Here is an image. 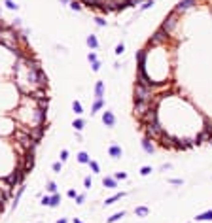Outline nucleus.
Wrapping results in <instances>:
<instances>
[{
	"instance_id": "obj_1",
	"label": "nucleus",
	"mask_w": 212,
	"mask_h": 223,
	"mask_svg": "<svg viewBox=\"0 0 212 223\" xmlns=\"http://www.w3.org/2000/svg\"><path fill=\"white\" fill-rule=\"evenodd\" d=\"M27 178V172L23 170V164H21L19 161H17V164H15V168L10 172L6 178H4V182H6V185L10 187V189H15V187H19L21 183H23V180Z\"/></svg>"
},
{
	"instance_id": "obj_2",
	"label": "nucleus",
	"mask_w": 212,
	"mask_h": 223,
	"mask_svg": "<svg viewBox=\"0 0 212 223\" xmlns=\"http://www.w3.org/2000/svg\"><path fill=\"white\" fill-rule=\"evenodd\" d=\"M155 93H152L148 87H142V85H137L135 83V91H133V100L135 102H152Z\"/></svg>"
},
{
	"instance_id": "obj_3",
	"label": "nucleus",
	"mask_w": 212,
	"mask_h": 223,
	"mask_svg": "<svg viewBox=\"0 0 212 223\" xmlns=\"http://www.w3.org/2000/svg\"><path fill=\"white\" fill-rule=\"evenodd\" d=\"M178 19H180V13H178L176 9H172V12L165 17V21L161 23V27H159V28H163V30L167 32V34H172L174 28L178 27Z\"/></svg>"
},
{
	"instance_id": "obj_4",
	"label": "nucleus",
	"mask_w": 212,
	"mask_h": 223,
	"mask_svg": "<svg viewBox=\"0 0 212 223\" xmlns=\"http://www.w3.org/2000/svg\"><path fill=\"white\" fill-rule=\"evenodd\" d=\"M169 40H171V34H167L163 28H157V30L152 34V38L148 40V46H150V47H157V46H163V43H167Z\"/></svg>"
},
{
	"instance_id": "obj_5",
	"label": "nucleus",
	"mask_w": 212,
	"mask_h": 223,
	"mask_svg": "<svg viewBox=\"0 0 212 223\" xmlns=\"http://www.w3.org/2000/svg\"><path fill=\"white\" fill-rule=\"evenodd\" d=\"M163 132H165V129H163L159 123H153V125L144 127V136H146V138H150L152 142H157V140L163 136Z\"/></svg>"
},
{
	"instance_id": "obj_6",
	"label": "nucleus",
	"mask_w": 212,
	"mask_h": 223,
	"mask_svg": "<svg viewBox=\"0 0 212 223\" xmlns=\"http://www.w3.org/2000/svg\"><path fill=\"white\" fill-rule=\"evenodd\" d=\"M138 123H140L142 129H144V127H148V125L157 123V108H152V106H150V110L146 112V115H144L142 119H138Z\"/></svg>"
},
{
	"instance_id": "obj_7",
	"label": "nucleus",
	"mask_w": 212,
	"mask_h": 223,
	"mask_svg": "<svg viewBox=\"0 0 212 223\" xmlns=\"http://www.w3.org/2000/svg\"><path fill=\"white\" fill-rule=\"evenodd\" d=\"M150 110V102H135V108H133V114H135L137 121L142 119L144 115H146V112Z\"/></svg>"
},
{
	"instance_id": "obj_8",
	"label": "nucleus",
	"mask_w": 212,
	"mask_h": 223,
	"mask_svg": "<svg viewBox=\"0 0 212 223\" xmlns=\"http://www.w3.org/2000/svg\"><path fill=\"white\" fill-rule=\"evenodd\" d=\"M174 140H176V138H172L169 132L165 130V132H163V136H161L157 142H159V146L165 148V149H174Z\"/></svg>"
},
{
	"instance_id": "obj_9",
	"label": "nucleus",
	"mask_w": 212,
	"mask_h": 223,
	"mask_svg": "<svg viewBox=\"0 0 212 223\" xmlns=\"http://www.w3.org/2000/svg\"><path fill=\"white\" fill-rule=\"evenodd\" d=\"M195 4H197V0H180V2L176 4V8H174V9H176L178 13H184V12H187L189 8H193Z\"/></svg>"
},
{
	"instance_id": "obj_10",
	"label": "nucleus",
	"mask_w": 212,
	"mask_h": 223,
	"mask_svg": "<svg viewBox=\"0 0 212 223\" xmlns=\"http://www.w3.org/2000/svg\"><path fill=\"white\" fill-rule=\"evenodd\" d=\"M102 123H104L106 127H110V129L116 125V115H114V112H110V110H104V112H102Z\"/></svg>"
},
{
	"instance_id": "obj_11",
	"label": "nucleus",
	"mask_w": 212,
	"mask_h": 223,
	"mask_svg": "<svg viewBox=\"0 0 212 223\" xmlns=\"http://www.w3.org/2000/svg\"><path fill=\"white\" fill-rule=\"evenodd\" d=\"M135 57H137V64H138V68H146V61H148V51H146V49H138Z\"/></svg>"
},
{
	"instance_id": "obj_12",
	"label": "nucleus",
	"mask_w": 212,
	"mask_h": 223,
	"mask_svg": "<svg viewBox=\"0 0 212 223\" xmlns=\"http://www.w3.org/2000/svg\"><path fill=\"white\" fill-rule=\"evenodd\" d=\"M108 155L112 159H121L123 149H121V146H118V144H112V146H108Z\"/></svg>"
},
{
	"instance_id": "obj_13",
	"label": "nucleus",
	"mask_w": 212,
	"mask_h": 223,
	"mask_svg": "<svg viewBox=\"0 0 212 223\" xmlns=\"http://www.w3.org/2000/svg\"><path fill=\"white\" fill-rule=\"evenodd\" d=\"M23 193H25V183H21V185L17 187V193L13 195V202H12V210H15V208L19 206V200H21V197H23Z\"/></svg>"
},
{
	"instance_id": "obj_14",
	"label": "nucleus",
	"mask_w": 212,
	"mask_h": 223,
	"mask_svg": "<svg viewBox=\"0 0 212 223\" xmlns=\"http://www.w3.org/2000/svg\"><path fill=\"white\" fill-rule=\"evenodd\" d=\"M102 185L106 189H116L118 187V180L114 176H106V178H102Z\"/></svg>"
},
{
	"instance_id": "obj_15",
	"label": "nucleus",
	"mask_w": 212,
	"mask_h": 223,
	"mask_svg": "<svg viewBox=\"0 0 212 223\" xmlns=\"http://www.w3.org/2000/svg\"><path fill=\"white\" fill-rule=\"evenodd\" d=\"M93 93H95V98H104V81H97Z\"/></svg>"
},
{
	"instance_id": "obj_16",
	"label": "nucleus",
	"mask_w": 212,
	"mask_h": 223,
	"mask_svg": "<svg viewBox=\"0 0 212 223\" xmlns=\"http://www.w3.org/2000/svg\"><path fill=\"white\" fill-rule=\"evenodd\" d=\"M142 149L146 151V153H150V155L155 151V146H153V142H152L150 138H146V136H144V140H142Z\"/></svg>"
},
{
	"instance_id": "obj_17",
	"label": "nucleus",
	"mask_w": 212,
	"mask_h": 223,
	"mask_svg": "<svg viewBox=\"0 0 212 223\" xmlns=\"http://www.w3.org/2000/svg\"><path fill=\"white\" fill-rule=\"evenodd\" d=\"M104 108V98H95V102L91 104V115L97 114V112H100Z\"/></svg>"
},
{
	"instance_id": "obj_18",
	"label": "nucleus",
	"mask_w": 212,
	"mask_h": 223,
	"mask_svg": "<svg viewBox=\"0 0 212 223\" xmlns=\"http://www.w3.org/2000/svg\"><path fill=\"white\" fill-rule=\"evenodd\" d=\"M123 197H125V193H123V191H121V193H116V195H112L110 198H106V200H104V206H110V204H114V202H118V200H121Z\"/></svg>"
},
{
	"instance_id": "obj_19",
	"label": "nucleus",
	"mask_w": 212,
	"mask_h": 223,
	"mask_svg": "<svg viewBox=\"0 0 212 223\" xmlns=\"http://www.w3.org/2000/svg\"><path fill=\"white\" fill-rule=\"evenodd\" d=\"M76 159H78V163H80V164H89V161H91V157H89L87 151H80V153L76 155Z\"/></svg>"
},
{
	"instance_id": "obj_20",
	"label": "nucleus",
	"mask_w": 212,
	"mask_h": 223,
	"mask_svg": "<svg viewBox=\"0 0 212 223\" xmlns=\"http://www.w3.org/2000/svg\"><path fill=\"white\" fill-rule=\"evenodd\" d=\"M85 42H87L89 49H98V40H97V36H95V34H89Z\"/></svg>"
},
{
	"instance_id": "obj_21",
	"label": "nucleus",
	"mask_w": 212,
	"mask_h": 223,
	"mask_svg": "<svg viewBox=\"0 0 212 223\" xmlns=\"http://www.w3.org/2000/svg\"><path fill=\"white\" fill-rule=\"evenodd\" d=\"M72 127H74V130H76V132L83 130V127H85V119H82V117L74 119V121H72Z\"/></svg>"
},
{
	"instance_id": "obj_22",
	"label": "nucleus",
	"mask_w": 212,
	"mask_h": 223,
	"mask_svg": "<svg viewBox=\"0 0 212 223\" xmlns=\"http://www.w3.org/2000/svg\"><path fill=\"white\" fill-rule=\"evenodd\" d=\"M61 193H53L51 195V200H49V208H57L59 204H61Z\"/></svg>"
},
{
	"instance_id": "obj_23",
	"label": "nucleus",
	"mask_w": 212,
	"mask_h": 223,
	"mask_svg": "<svg viewBox=\"0 0 212 223\" xmlns=\"http://www.w3.org/2000/svg\"><path fill=\"white\" fill-rule=\"evenodd\" d=\"M197 221H212V210H206L203 214H197Z\"/></svg>"
},
{
	"instance_id": "obj_24",
	"label": "nucleus",
	"mask_w": 212,
	"mask_h": 223,
	"mask_svg": "<svg viewBox=\"0 0 212 223\" xmlns=\"http://www.w3.org/2000/svg\"><path fill=\"white\" fill-rule=\"evenodd\" d=\"M193 142H195V146H201V144H205L206 142V134L203 130H199L197 134H195V138H193Z\"/></svg>"
},
{
	"instance_id": "obj_25",
	"label": "nucleus",
	"mask_w": 212,
	"mask_h": 223,
	"mask_svg": "<svg viewBox=\"0 0 212 223\" xmlns=\"http://www.w3.org/2000/svg\"><path fill=\"white\" fill-rule=\"evenodd\" d=\"M135 214H137V217H146L150 214V210H148V206H137Z\"/></svg>"
},
{
	"instance_id": "obj_26",
	"label": "nucleus",
	"mask_w": 212,
	"mask_h": 223,
	"mask_svg": "<svg viewBox=\"0 0 212 223\" xmlns=\"http://www.w3.org/2000/svg\"><path fill=\"white\" fill-rule=\"evenodd\" d=\"M125 217V212L121 210V212H116L114 216H110L108 219H106V223H116V221H119V219H123Z\"/></svg>"
},
{
	"instance_id": "obj_27",
	"label": "nucleus",
	"mask_w": 212,
	"mask_h": 223,
	"mask_svg": "<svg viewBox=\"0 0 212 223\" xmlns=\"http://www.w3.org/2000/svg\"><path fill=\"white\" fill-rule=\"evenodd\" d=\"M72 112H74L76 115H82L83 114V106H82L80 100H74V102H72Z\"/></svg>"
},
{
	"instance_id": "obj_28",
	"label": "nucleus",
	"mask_w": 212,
	"mask_h": 223,
	"mask_svg": "<svg viewBox=\"0 0 212 223\" xmlns=\"http://www.w3.org/2000/svg\"><path fill=\"white\" fill-rule=\"evenodd\" d=\"M80 2H82V6H87V8H91V9H97L100 0H80Z\"/></svg>"
},
{
	"instance_id": "obj_29",
	"label": "nucleus",
	"mask_w": 212,
	"mask_h": 223,
	"mask_svg": "<svg viewBox=\"0 0 212 223\" xmlns=\"http://www.w3.org/2000/svg\"><path fill=\"white\" fill-rule=\"evenodd\" d=\"M46 193H48V195L59 193V191H57V183H55V182H48V183H46Z\"/></svg>"
},
{
	"instance_id": "obj_30",
	"label": "nucleus",
	"mask_w": 212,
	"mask_h": 223,
	"mask_svg": "<svg viewBox=\"0 0 212 223\" xmlns=\"http://www.w3.org/2000/svg\"><path fill=\"white\" fill-rule=\"evenodd\" d=\"M68 8L72 9V12H80V9H82L83 6H82L80 0H70V2H68Z\"/></svg>"
},
{
	"instance_id": "obj_31",
	"label": "nucleus",
	"mask_w": 212,
	"mask_h": 223,
	"mask_svg": "<svg viewBox=\"0 0 212 223\" xmlns=\"http://www.w3.org/2000/svg\"><path fill=\"white\" fill-rule=\"evenodd\" d=\"M4 6H6L8 9H12V12H17V9H19L17 2H13V0H4Z\"/></svg>"
},
{
	"instance_id": "obj_32",
	"label": "nucleus",
	"mask_w": 212,
	"mask_h": 223,
	"mask_svg": "<svg viewBox=\"0 0 212 223\" xmlns=\"http://www.w3.org/2000/svg\"><path fill=\"white\" fill-rule=\"evenodd\" d=\"M89 168H91V172H93V174H98V172H100V164H98L97 161H93V159H91V161H89Z\"/></svg>"
},
{
	"instance_id": "obj_33",
	"label": "nucleus",
	"mask_w": 212,
	"mask_h": 223,
	"mask_svg": "<svg viewBox=\"0 0 212 223\" xmlns=\"http://www.w3.org/2000/svg\"><path fill=\"white\" fill-rule=\"evenodd\" d=\"M51 168H53L55 174H61V170H63V163H61V161H55V163L51 164Z\"/></svg>"
},
{
	"instance_id": "obj_34",
	"label": "nucleus",
	"mask_w": 212,
	"mask_h": 223,
	"mask_svg": "<svg viewBox=\"0 0 212 223\" xmlns=\"http://www.w3.org/2000/svg\"><path fill=\"white\" fill-rule=\"evenodd\" d=\"M123 51H125V43L123 42H121V43H118V46H116V55H123Z\"/></svg>"
},
{
	"instance_id": "obj_35",
	"label": "nucleus",
	"mask_w": 212,
	"mask_h": 223,
	"mask_svg": "<svg viewBox=\"0 0 212 223\" xmlns=\"http://www.w3.org/2000/svg\"><path fill=\"white\" fill-rule=\"evenodd\" d=\"M91 185H93L91 176H85V178H83V187H85V189H91Z\"/></svg>"
},
{
	"instance_id": "obj_36",
	"label": "nucleus",
	"mask_w": 212,
	"mask_h": 223,
	"mask_svg": "<svg viewBox=\"0 0 212 223\" xmlns=\"http://www.w3.org/2000/svg\"><path fill=\"white\" fill-rule=\"evenodd\" d=\"M74 200H76V204H83L85 202V193H78Z\"/></svg>"
},
{
	"instance_id": "obj_37",
	"label": "nucleus",
	"mask_w": 212,
	"mask_h": 223,
	"mask_svg": "<svg viewBox=\"0 0 212 223\" xmlns=\"http://www.w3.org/2000/svg\"><path fill=\"white\" fill-rule=\"evenodd\" d=\"M66 159H68V149H61V153H59V161L64 163Z\"/></svg>"
},
{
	"instance_id": "obj_38",
	"label": "nucleus",
	"mask_w": 212,
	"mask_h": 223,
	"mask_svg": "<svg viewBox=\"0 0 212 223\" xmlns=\"http://www.w3.org/2000/svg\"><path fill=\"white\" fill-rule=\"evenodd\" d=\"M49 200H51V195H48V193H46V195L42 197V202H40V204H42V206H48V208H49Z\"/></svg>"
},
{
	"instance_id": "obj_39",
	"label": "nucleus",
	"mask_w": 212,
	"mask_h": 223,
	"mask_svg": "<svg viewBox=\"0 0 212 223\" xmlns=\"http://www.w3.org/2000/svg\"><path fill=\"white\" fill-rule=\"evenodd\" d=\"M95 23H97L98 27H106V19L100 17V15H97V17H95Z\"/></svg>"
},
{
	"instance_id": "obj_40",
	"label": "nucleus",
	"mask_w": 212,
	"mask_h": 223,
	"mask_svg": "<svg viewBox=\"0 0 212 223\" xmlns=\"http://www.w3.org/2000/svg\"><path fill=\"white\" fill-rule=\"evenodd\" d=\"M152 174V166H142L140 168V176H150Z\"/></svg>"
},
{
	"instance_id": "obj_41",
	"label": "nucleus",
	"mask_w": 212,
	"mask_h": 223,
	"mask_svg": "<svg viewBox=\"0 0 212 223\" xmlns=\"http://www.w3.org/2000/svg\"><path fill=\"white\" fill-rule=\"evenodd\" d=\"M87 61H89V62L98 61V59H97V53H95V51H89V53H87Z\"/></svg>"
},
{
	"instance_id": "obj_42",
	"label": "nucleus",
	"mask_w": 212,
	"mask_h": 223,
	"mask_svg": "<svg viewBox=\"0 0 212 223\" xmlns=\"http://www.w3.org/2000/svg\"><path fill=\"white\" fill-rule=\"evenodd\" d=\"M152 6H153V0H146V2L140 6V9H150Z\"/></svg>"
},
{
	"instance_id": "obj_43",
	"label": "nucleus",
	"mask_w": 212,
	"mask_h": 223,
	"mask_svg": "<svg viewBox=\"0 0 212 223\" xmlns=\"http://www.w3.org/2000/svg\"><path fill=\"white\" fill-rule=\"evenodd\" d=\"M91 70H93V72H98V70H100V61L91 62Z\"/></svg>"
},
{
	"instance_id": "obj_44",
	"label": "nucleus",
	"mask_w": 212,
	"mask_h": 223,
	"mask_svg": "<svg viewBox=\"0 0 212 223\" xmlns=\"http://www.w3.org/2000/svg\"><path fill=\"white\" fill-rule=\"evenodd\" d=\"M114 178H116V180H127V174L125 172H116Z\"/></svg>"
},
{
	"instance_id": "obj_45",
	"label": "nucleus",
	"mask_w": 212,
	"mask_h": 223,
	"mask_svg": "<svg viewBox=\"0 0 212 223\" xmlns=\"http://www.w3.org/2000/svg\"><path fill=\"white\" fill-rule=\"evenodd\" d=\"M76 189H68V191H66V197H68V198H76Z\"/></svg>"
},
{
	"instance_id": "obj_46",
	"label": "nucleus",
	"mask_w": 212,
	"mask_h": 223,
	"mask_svg": "<svg viewBox=\"0 0 212 223\" xmlns=\"http://www.w3.org/2000/svg\"><path fill=\"white\" fill-rule=\"evenodd\" d=\"M169 183H172V185H182V180H176V178H171V180H169Z\"/></svg>"
},
{
	"instance_id": "obj_47",
	"label": "nucleus",
	"mask_w": 212,
	"mask_h": 223,
	"mask_svg": "<svg viewBox=\"0 0 212 223\" xmlns=\"http://www.w3.org/2000/svg\"><path fill=\"white\" fill-rule=\"evenodd\" d=\"M55 223H68V219H66V217H61V219H57Z\"/></svg>"
},
{
	"instance_id": "obj_48",
	"label": "nucleus",
	"mask_w": 212,
	"mask_h": 223,
	"mask_svg": "<svg viewBox=\"0 0 212 223\" xmlns=\"http://www.w3.org/2000/svg\"><path fill=\"white\" fill-rule=\"evenodd\" d=\"M2 212H4V202H0V216H2Z\"/></svg>"
},
{
	"instance_id": "obj_49",
	"label": "nucleus",
	"mask_w": 212,
	"mask_h": 223,
	"mask_svg": "<svg viewBox=\"0 0 212 223\" xmlns=\"http://www.w3.org/2000/svg\"><path fill=\"white\" fill-rule=\"evenodd\" d=\"M72 223H83V221H82V219H78V217H74V219H72Z\"/></svg>"
},
{
	"instance_id": "obj_50",
	"label": "nucleus",
	"mask_w": 212,
	"mask_h": 223,
	"mask_svg": "<svg viewBox=\"0 0 212 223\" xmlns=\"http://www.w3.org/2000/svg\"><path fill=\"white\" fill-rule=\"evenodd\" d=\"M59 2H61V4H68V2H70V0H59Z\"/></svg>"
},
{
	"instance_id": "obj_51",
	"label": "nucleus",
	"mask_w": 212,
	"mask_h": 223,
	"mask_svg": "<svg viewBox=\"0 0 212 223\" xmlns=\"http://www.w3.org/2000/svg\"><path fill=\"white\" fill-rule=\"evenodd\" d=\"M0 17H2V9H0Z\"/></svg>"
},
{
	"instance_id": "obj_52",
	"label": "nucleus",
	"mask_w": 212,
	"mask_h": 223,
	"mask_svg": "<svg viewBox=\"0 0 212 223\" xmlns=\"http://www.w3.org/2000/svg\"><path fill=\"white\" fill-rule=\"evenodd\" d=\"M38 223H40V221H38Z\"/></svg>"
}]
</instances>
